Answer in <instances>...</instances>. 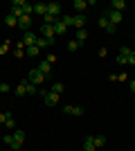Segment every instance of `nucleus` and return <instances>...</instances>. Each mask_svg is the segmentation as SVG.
Masks as SVG:
<instances>
[{
  "label": "nucleus",
  "instance_id": "obj_29",
  "mask_svg": "<svg viewBox=\"0 0 135 151\" xmlns=\"http://www.w3.org/2000/svg\"><path fill=\"white\" fill-rule=\"evenodd\" d=\"M117 63H119V65H129V57H122V54H117Z\"/></svg>",
  "mask_w": 135,
  "mask_h": 151
},
{
  "label": "nucleus",
  "instance_id": "obj_37",
  "mask_svg": "<svg viewBox=\"0 0 135 151\" xmlns=\"http://www.w3.org/2000/svg\"><path fill=\"white\" fill-rule=\"evenodd\" d=\"M129 63H131V65H135V52H131V54H129Z\"/></svg>",
  "mask_w": 135,
  "mask_h": 151
},
{
  "label": "nucleus",
  "instance_id": "obj_19",
  "mask_svg": "<svg viewBox=\"0 0 135 151\" xmlns=\"http://www.w3.org/2000/svg\"><path fill=\"white\" fill-rule=\"evenodd\" d=\"M50 90H52L54 95H59V97H61V93H63V83H61V81H54Z\"/></svg>",
  "mask_w": 135,
  "mask_h": 151
},
{
  "label": "nucleus",
  "instance_id": "obj_16",
  "mask_svg": "<svg viewBox=\"0 0 135 151\" xmlns=\"http://www.w3.org/2000/svg\"><path fill=\"white\" fill-rule=\"evenodd\" d=\"M5 25L7 27H18V18H14L11 14H7L5 16Z\"/></svg>",
  "mask_w": 135,
  "mask_h": 151
},
{
  "label": "nucleus",
  "instance_id": "obj_5",
  "mask_svg": "<svg viewBox=\"0 0 135 151\" xmlns=\"http://www.w3.org/2000/svg\"><path fill=\"white\" fill-rule=\"evenodd\" d=\"M43 101H45V106H56V104H59V95H54V93H52V90H47V93H45L43 95Z\"/></svg>",
  "mask_w": 135,
  "mask_h": 151
},
{
  "label": "nucleus",
  "instance_id": "obj_10",
  "mask_svg": "<svg viewBox=\"0 0 135 151\" xmlns=\"http://www.w3.org/2000/svg\"><path fill=\"white\" fill-rule=\"evenodd\" d=\"M54 32H56V36H63L65 32H68V25H65L63 20L59 18V20H56V23H54Z\"/></svg>",
  "mask_w": 135,
  "mask_h": 151
},
{
  "label": "nucleus",
  "instance_id": "obj_39",
  "mask_svg": "<svg viewBox=\"0 0 135 151\" xmlns=\"http://www.w3.org/2000/svg\"><path fill=\"white\" fill-rule=\"evenodd\" d=\"M131 93L135 95V79H133V81H131Z\"/></svg>",
  "mask_w": 135,
  "mask_h": 151
},
{
  "label": "nucleus",
  "instance_id": "obj_31",
  "mask_svg": "<svg viewBox=\"0 0 135 151\" xmlns=\"http://www.w3.org/2000/svg\"><path fill=\"white\" fill-rule=\"evenodd\" d=\"M9 147H11V151H20V149H23V142H16V140H14Z\"/></svg>",
  "mask_w": 135,
  "mask_h": 151
},
{
  "label": "nucleus",
  "instance_id": "obj_24",
  "mask_svg": "<svg viewBox=\"0 0 135 151\" xmlns=\"http://www.w3.org/2000/svg\"><path fill=\"white\" fill-rule=\"evenodd\" d=\"M14 140H16V142H25V131L16 129V131H14Z\"/></svg>",
  "mask_w": 135,
  "mask_h": 151
},
{
  "label": "nucleus",
  "instance_id": "obj_34",
  "mask_svg": "<svg viewBox=\"0 0 135 151\" xmlns=\"http://www.w3.org/2000/svg\"><path fill=\"white\" fill-rule=\"evenodd\" d=\"M2 142H5V145H11V142H14V135H9V133L2 135Z\"/></svg>",
  "mask_w": 135,
  "mask_h": 151
},
{
  "label": "nucleus",
  "instance_id": "obj_6",
  "mask_svg": "<svg viewBox=\"0 0 135 151\" xmlns=\"http://www.w3.org/2000/svg\"><path fill=\"white\" fill-rule=\"evenodd\" d=\"M18 27L23 32H32V16H20L18 18Z\"/></svg>",
  "mask_w": 135,
  "mask_h": 151
},
{
  "label": "nucleus",
  "instance_id": "obj_36",
  "mask_svg": "<svg viewBox=\"0 0 135 151\" xmlns=\"http://www.w3.org/2000/svg\"><path fill=\"white\" fill-rule=\"evenodd\" d=\"M9 115H11V113H0V124H5V122H7V117H9Z\"/></svg>",
  "mask_w": 135,
  "mask_h": 151
},
{
  "label": "nucleus",
  "instance_id": "obj_30",
  "mask_svg": "<svg viewBox=\"0 0 135 151\" xmlns=\"http://www.w3.org/2000/svg\"><path fill=\"white\" fill-rule=\"evenodd\" d=\"M5 126H7V129H16V122H14V117H11V115H9V117H7Z\"/></svg>",
  "mask_w": 135,
  "mask_h": 151
},
{
  "label": "nucleus",
  "instance_id": "obj_9",
  "mask_svg": "<svg viewBox=\"0 0 135 151\" xmlns=\"http://www.w3.org/2000/svg\"><path fill=\"white\" fill-rule=\"evenodd\" d=\"M72 27L86 29V14H77V16H74V25H72Z\"/></svg>",
  "mask_w": 135,
  "mask_h": 151
},
{
  "label": "nucleus",
  "instance_id": "obj_27",
  "mask_svg": "<svg viewBox=\"0 0 135 151\" xmlns=\"http://www.w3.org/2000/svg\"><path fill=\"white\" fill-rule=\"evenodd\" d=\"M9 47H11V41H5V43L0 45V54H7V52H9Z\"/></svg>",
  "mask_w": 135,
  "mask_h": 151
},
{
  "label": "nucleus",
  "instance_id": "obj_7",
  "mask_svg": "<svg viewBox=\"0 0 135 151\" xmlns=\"http://www.w3.org/2000/svg\"><path fill=\"white\" fill-rule=\"evenodd\" d=\"M99 27H101V29H106L108 34H115V32H117V27L110 25V20L106 18V16H101V18H99Z\"/></svg>",
  "mask_w": 135,
  "mask_h": 151
},
{
  "label": "nucleus",
  "instance_id": "obj_3",
  "mask_svg": "<svg viewBox=\"0 0 135 151\" xmlns=\"http://www.w3.org/2000/svg\"><path fill=\"white\" fill-rule=\"evenodd\" d=\"M45 79H47V77H45V75L41 72L39 68H32V70H29V83H34V86H39V83H43Z\"/></svg>",
  "mask_w": 135,
  "mask_h": 151
},
{
  "label": "nucleus",
  "instance_id": "obj_17",
  "mask_svg": "<svg viewBox=\"0 0 135 151\" xmlns=\"http://www.w3.org/2000/svg\"><path fill=\"white\" fill-rule=\"evenodd\" d=\"M92 142H95L97 151H99V149H101L104 145H106V138H104V135H92Z\"/></svg>",
  "mask_w": 135,
  "mask_h": 151
},
{
  "label": "nucleus",
  "instance_id": "obj_15",
  "mask_svg": "<svg viewBox=\"0 0 135 151\" xmlns=\"http://www.w3.org/2000/svg\"><path fill=\"white\" fill-rule=\"evenodd\" d=\"M72 7H74V12H77V14H84L86 7H88V2H84V0H74V2H72Z\"/></svg>",
  "mask_w": 135,
  "mask_h": 151
},
{
  "label": "nucleus",
  "instance_id": "obj_33",
  "mask_svg": "<svg viewBox=\"0 0 135 151\" xmlns=\"http://www.w3.org/2000/svg\"><path fill=\"white\" fill-rule=\"evenodd\" d=\"M25 5H27L25 0H14V2H11V7H20V9H23Z\"/></svg>",
  "mask_w": 135,
  "mask_h": 151
},
{
  "label": "nucleus",
  "instance_id": "obj_38",
  "mask_svg": "<svg viewBox=\"0 0 135 151\" xmlns=\"http://www.w3.org/2000/svg\"><path fill=\"white\" fill-rule=\"evenodd\" d=\"M45 61H50V63H54V61H56V54H47V59H45Z\"/></svg>",
  "mask_w": 135,
  "mask_h": 151
},
{
  "label": "nucleus",
  "instance_id": "obj_18",
  "mask_svg": "<svg viewBox=\"0 0 135 151\" xmlns=\"http://www.w3.org/2000/svg\"><path fill=\"white\" fill-rule=\"evenodd\" d=\"M16 95H18V97H23V95H27V81H20L18 86H16Z\"/></svg>",
  "mask_w": 135,
  "mask_h": 151
},
{
  "label": "nucleus",
  "instance_id": "obj_2",
  "mask_svg": "<svg viewBox=\"0 0 135 151\" xmlns=\"http://www.w3.org/2000/svg\"><path fill=\"white\" fill-rule=\"evenodd\" d=\"M104 16L110 20V25H115V27L122 23V14L115 12V9H110V7H106V9H104Z\"/></svg>",
  "mask_w": 135,
  "mask_h": 151
},
{
  "label": "nucleus",
  "instance_id": "obj_12",
  "mask_svg": "<svg viewBox=\"0 0 135 151\" xmlns=\"http://www.w3.org/2000/svg\"><path fill=\"white\" fill-rule=\"evenodd\" d=\"M110 9H115V12L122 14L124 9H126V2H124V0H110Z\"/></svg>",
  "mask_w": 135,
  "mask_h": 151
},
{
  "label": "nucleus",
  "instance_id": "obj_40",
  "mask_svg": "<svg viewBox=\"0 0 135 151\" xmlns=\"http://www.w3.org/2000/svg\"><path fill=\"white\" fill-rule=\"evenodd\" d=\"M0 97H2V93H0Z\"/></svg>",
  "mask_w": 135,
  "mask_h": 151
},
{
  "label": "nucleus",
  "instance_id": "obj_4",
  "mask_svg": "<svg viewBox=\"0 0 135 151\" xmlns=\"http://www.w3.org/2000/svg\"><path fill=\"white\" fill-rule=\"evenodd\" d=\"M36 41H39V34H34V32H25V34H23V43H25V47L36 45Z\"/></svg>",
  "mask_w": 135,
  "mask_h": 151
},
{
  "label": "nucleus",
  "instance_id": "obj_14",
  "mask_svg": "<svg viewBox=\"0 0 135 151\" xmlns=\"http://www.w3.org/2000/svg\"><path fill=\"white\" fill-rule=\"evenodd\" d=\"M84 151H97L95 142H92V135H86V140H84Z\"/></svg>",
  "mask_w": 135,
  "mask_h": 151
},
{
  "label": "nucleus",
  "instance_id": "obj_22",
  "mask_svg": "<svg viewBox=\"0 0 135 151\" xmlns=\"http://www.w3.org/2000/svg\"><path fill=\"white\" fill-rule=\"evenodd\" d=\"M79 47H81V43H79L77 38H72L70 43H68V52H77V50H79Z\"/></svg>",
  "mask_w": 135,
  "mask_h": 151
},
{
  "label": "nucleus",
  "instance_id": "obj_26",
  "mask_svg": "<svg viewBox=\"0 0 135 151\" xmlns=\"http://www.w3.org/2000/svg\"><path fill=\"white\" fill-rule=\"evenodd\" d=\"M14 16V18H20V16H25V14H23V9H20V7H11V12H9Z\"/></svg>",
  "mask_w": 135,
  "mask_h": 151
},
{
  "label": "nucleus",
  "instance_id": "obj_25",
  "mask_svg": "<svg viewBox=\"0 0 135 151\" xmlns=\"http://www.w3.org/2000/svg\"><path fill=\"white\" fill-rule=\"evenodd\" d=\"M47 45H52V43H50V41H47V38L39 36V41H36V47H39V50H43V47H47Z\"/></svg>",
  "mask_w": 135,
  "mask_h": 151
},
{
  "label": "nucleus",
  "instance_id": "obj_20",
  "mask_svg": "<svg viewBox=\"0 0 135 151\" xmlns=\"http://www.w3.org/2000/svg\"><path fill=\"white\" fill-rule=\"evenodd\" d=\"M74 38H77L79 43L84 45V43H86V38H88V32H86V29H77V36H74Z\"/></svg>",
  "mask_w": 135,
  "mask_h": 151
},
{
  "label": "nucleus",
  "instance_id": "obj_23",
  "mask_svg": "<svg viewBox=\"0 0 135 151\" xmlns=\"http://www.w3.org/2000/svg\"><path fill=\"white\" fill-rule=\"evenodd\" d=\"M61 20H63L65 25L70 27V25H74V16H70V14H61Z\"/></svg>",
  "mask_w": 135,
  "mask_h": 151
},
{
  "label": "nucleus",
  "instance_id": "obj_11",
  "mask_svg": "<svg viewBox=\"0 0 135 151\" xmlns=\"http://www.w3.org/2000/svg\"><path fill=\"white\" fill-rule=\"evenodd\" d=\"M34 14L36 16H45L47 14V5L45 2H34Z\"/></svg>",
  "mask_w": 135,
  "mask_h": 151
},
{
  "label": "nucleus",
  "instance_id": "obj_13",
  "mask_svg": "<svg viewBox=\"0 0 135 151\" xmlns=\"http://www.w3.org/2000/svg\"><path fill=\"white\" fill-rule=\"evenodd\" d=\"M39 70L43 72L45 77H47V79H50V70H52V63H50V61H41V63H39Z\"/></svg>",
  "mask_w": 135,
  "mask_h": 151
},
{
  "label": "nucleus",
  "instance_id": "obj_8",
  "mask_svg": "<svg viewBox=\"0 0 135 151\" xmlns=\"http://www.w3.org/2000/svg\"><path fill=\"white\" fill-rule=\"evenodd\" d=\"M61 12H63V7L59 5V2H50V5H47V14H52V16L61 18Z\"/></svg>",
  "mask_w": 135,
  "mask_h": 151
},
{
  "label": "nucleus",
  "instance_id": "obj_32",
  "mask_svg": "<svg viewBox=\"0 0 135 151\" xmlns=\"http://www.w3.org/2000/svg\"><path fill=\"white\" fill-rule=\"evenodd\" d=\"M131 52H133V50H131V47H126V45H122V50H119V54H122V57H129Z\"/></svg>",
  "mask_w": 135,
  "mask_h": 151
},
{
  "label": "nucleus",
  "instance_id": "obj_35",
  "mask_svg": "<svg viewBox=\"0 0 135 151\" xmlns=\"http://www.w3.org/2000/svg\"><path fill=\"white\" fill-rule=\"evenodd\" d=\"M9 90H11V88H9V83H0V93H2V95H7Z\"/></svg>",
  "mask_w": 135,
  "mask_h": 151
},
{
  "label": "nucleus",
  "instance_id": "obj_21",
  "mask_svg": "<svg viewBox=\"0 0 135 151\" xmlns=\"http://www.w3.org/2000/svg\"><path fill=\"white\" fill-rule=\"evenodd\" d=\"M25 54H27V57H39L41 50L36 47V45H32V47H25Z\"/></svg>",
  "mask_w": 135,
  "mask_h": 151
},
{
  "label": "nucleus",
  "instance_id": "obj_28",
  "mask_svg": "<svg viewBox=\"0 0 135 151\" xmlns=\"http://www.w3.org/2000/svg\"><path fill=\"white\" fill-rule=\"evenodd\" d=\"M39 93V86H34V83L27 81V95H36Z\"/></svg>",
  "mask_w": 135,
  "mask_h": 151
},
{
  "label": "nucleus",
  "instance_id": "obj_1",
  "mask_svg": "<svg viewBox=\"0 0 135 151\" xmlns=\"http://www.w3.org/2000/svg\"><path fill=\"white\" fill-rule=\"evenodd\" d=\"M39 36H43V38H47L52 45H54V38H56V32H54V25H41V29H39Z\"/></svg>",
  "mask_w": 135,
  "mask_h": 151
}]
</instances>
